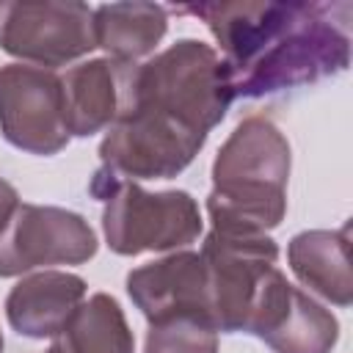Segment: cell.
<instances>
[{
	"label": "cell",
	"instance_id": "obj_8",
	"mask_svg": "<svg viewBox=\"0 0 353 353\" xmlns=\"http://www.w3.org/2000/svg\"><path fill=\"white\" fill-rule=\"evenodd\" d=\"M94 254L91 226L61 207L17 204L0 229V276H17L36 265H80Z\"/></svg>",
	"mask_w": 353,
	"mask_h": 353
},
{
	"label": "cell",
	"instance_id": "obj_14",
	"mask_svg": "<svg viewBox=\"0 0 353 353\" xmlns=\"http://www.w3.org/2000/svg\"><path fill=\"white\" fill-rule=\"evenodd\" d=\"M44 353H132V334L119 303L97 292L77 306Z\"/></svg>",
	"mask_w": 353,
	"mask_h": 353
},
{
	"label": "cell",
	"instance_id": "obj_4",
	"mask_svg": "<svg viewBox=\"0 0 353 353\" xmlns=\"http://www.w3.org/2000/svg\"><path fill=\"white\" fill-rule=\"evenodd\" d=\"M91 193L105 201L102 226L116 254L185 245L201 232L199 207L185 190L146 193L108 168H99L91 179Z\"/></svg>",
	"mask_w": 353,
	"mask_h": 353
},
{
	"label": "cell",
	"instance_id": "obj_18",
	"mask_svg": "<svg viewBox=\"0 0 353 353\" xmlns=\"http://www.w3.org/2000/svg\"><path fill=\"white\" fill-rule=\"evenodd\" d=\"M0 350H3V336H0Z\"/></svg>",
	"mask_w": 353,
	"mask_h": 353
},
{
	"label": "cell",
	"instance_id": "obj_1",
	"mask_svg": "<svg viewBox=\"0 0 353 353\" xmlns=\"http://www.w3.org/2000/svg\"><path fill=\"white\" fill-rule=\"evenodd\" d=\"M232 99L223 61L196 39L146 63H119V108L99 146L102 168L121 179L176 176Z\"/></svg>",
	"mask_w": 353,
	"mask_h": 353
},
{
	"label": "cell",
	"instance_id": "obj_10",
	"mask_svg": "<svg viewBox=\"0 0 353 353\" xmlns=\"http://www.w3.org/2000/svg\"><path fill=\"white\" fill-rule=\"evenodd\" d=\"M83 295L85 281L74 273H36L22 279L11 290L6 301V314L8 323L25 336H55L77 312Z\"/></svg>",
	"mask_w": 353,
	"mask_h": 353
},
{
	"label": "cell",
	"instance_id": "obj_2",
	"mask_svg": "<svg viewBox=\"0 0 353 353\" xmlns=\"http://www.w3.org/2000/svg\"><path fill=\"white\" fill-rule=\"evenodd\" d=\"M190 11L207 22L223 50L232 97H262L323 80L350 61L353 3H201Z\"/></svg>",
	"mask_w": 353,
	"mask_h": 353
},
{
	"label": "cell",
	"instance_id": "obj_17",
	"mask_svg": "<svg viewBox=\"0 0 353 353\" xmlns=\"http://www.w3.org/2000/svg\"><path fill=\"white\" fill-rule=\"evenodd\" d=\"M19 204V199H17V190L6 182V179H0V229L6 226V221L11 218V212H14V207Z\"/></svg>",
	"mask_w": 353,
	"mask_h": 353
},
{
	"label": "cell",
	"instance_id": "obj_13",
	"mask_svg": "<svg viewBox=\"0 0 353 353\" xmlns=\"http://www.w3.org/2000/svg\"><path fill=\"white\" fill-rule=\"evenodd\" d=\"M165 33V8L154 3H113L94 11L97 47L108 50L119 63H135V58L154 50Z\"/></svg>",
	"mask_w": 353,
	"mask_h": 353
},
{
	"label": "cell",
	"instance_id": "obj_16",
	"mask_svg": "<svg viewBox=\"0 0 353 353\" xmlns=\"http://www.w3.org/2000/svg\"><path fill=\"white\" fill-rule=\"evenodd\" d=\"M146 353H218V331L196 314H176L149 323Z\"/></svg>",
	"mask_w": 353,
	"mask_h": 353
},
{
	"label": "cell",
	"instance_id": "obj_5",
	"mask_svg": "<svg viewBox=\"0 0 353 353\" xmlns=\"http://www.w3.org/2000/svg\"><path fill=\"white\" fill-rule=\"evenodd\" d=\"M199 256L204 262L207 303L215 331L248 334L262 301L281 276L276 268V243L265 234H226L212 229Z\"/></svg>",
	"mask_w": 353,
	"mask_h": 353
},
{
	"label": "cell",
	"instance_id": "obj_9",
	"mask_svg": "<svg viewBox=\"0 0 353 353\" xmlns=\"http://www.w3.org/2000/svg\"><path fill=\"white\" fill-rule=\"evenodd\" d=\"M127 292L149 323L176 314H196L212 323L204 262L199 254L185 251L132 270L127 276Z\"/></svg>",
	"mask_w": 353,
	"mask_h": 353
},
{
	"label": "cell",
	"instance_id": "obj_12",
	"mask_svg": "<svg viewBox=\"0 0 353 353\" xmlns=\"http://www.w3.org/2000/svg\"><path fill=\"white\" fill-rule=\"evenodd\" d=\"M290 265L295 276L325 295L328 301L350 303V268H347V226L339 232H303L290 243Z\"/></svg>",
	"mask_w": 353,
	"mask_h": 353
},
{
	"label": "cell",
	"instance_id": "obj_3",
	"mask_svg": "<svg viewBox=\"0 0 353 353\" xmlns=\"http://www.w3.org/2000/svg\"><path fill=\"white\" fill-rule=\"evenodd\" d=\"M290 174V146L284 135L259 116L234 127L212 165V193L207 212L215 232L262 234L284 218V185Z\"/></svg>",
	"mask_w": 353,
	"mask_h": 353
},
{
	"label": "cell",
	"instance_id": "obj_15",
	"mask_svg": "<svg viewBox=\"0 0 353 353\" xmlns=\"http://www.w3.org/2000/svg\"><path fill=\"white\" fill-rule=\"evenodd\" d=\"M265 342L276 353H328L336 342V320L295 287L281 323Z\"/></svg>",
	"mask_w": 353,
	"mask_h": 353
},
{
	"label": "cell",
	"instance_id": "obj_6",
	"mask_svg": "<svg viewBox=\"0 0 353 353\" xmlns=\"http://www.w3.org/2000/svg\"><path fill=\"white\" fill-rule=\"evenodd\" d=\"M0 130L8 143L33 154L66 146L63 85L52 69L8 63L0 69Z\"/></svg>",
	"mask_w": 353,
	"mask_h": 353
},
{
	"label": "cell",
	"instance_id": "obj_11",
	"mask_svg": "<svg viewBox=\"0 0 353 353\" xmlns=\"http://www.w3.org/2000/svg\"><path fill=\"white\" fill-rule=\"evenodd\" d=\"M63 85V119L69 135H94L116 119L119 108V63L88 61L61 77Z\"/></svg>",
	"mask_w": 353,
	"mask_h": 353
},
{
	"label": "cell",
	"instance_id": "obj_7",
	"mask_svg": "<svg viewBox=\"0 0 353 353\" xmlns=\"http://www.w3.org/2000/svg\"><path fill=\"white\" fill-rule=\"evenodd\" d=\"M97 47L85 3H0V50L61 66Z\"/></svg>",
	"mask_w": 353,
	"mask_h": 353
}]
</instances>
